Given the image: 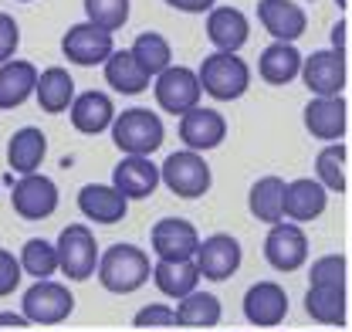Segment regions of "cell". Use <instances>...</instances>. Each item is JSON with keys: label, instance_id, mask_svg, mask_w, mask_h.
I'll list each match as a JSON object with an SVG mask.
<instances>
[{"label": "cell", "instance_id": "6da1fadb", "mask_svg": "<svg viewBox=\"0 0 352 332\" xmlns=\"http://www.w3.org/2000/svg\"><path fill=\"white\" fill-rule=\"evenodd\" d=\"M197 82H200V92H207L210 98L217 102H234L248 92L251 85V72L248 65L230 54V51H217V54H207L200 72H197Z\"/></svg>", "mask_w": 352, "mask_h": 332}, {"label": "cell", "instance_id": "7a4b0ae2", "mask_svg": "<svg viewBox=\"0 0 352 332\" xmlns=\"http://www.w3.org/2000/svg\"><path fill=\"white\" fill-rule=\"evenodd\" d=\"M149 278V258L135 245H112L98 261V282L116 295H129Z\"/></svg>", "mask_w": 352, "mask_h": 332}, {"label": "cell", "instance_id": "3957f363", "mask_svg": "<svg viewBox=\"0 0 352 332\" xmlns=\"http://www.w3.org/2000/svg\"><path fill=\"white\" fill-rule=\"evenodd\" d=\"M163 123L149 109H126L112 119V143L126 156H153L163 146Z\"/></svg>", "mask_w": 352, "mask_h": 332}, {"label": "cell", "instance_id": "277c9868", "mask_svg": "<svg viewBox=\"0 0 352 332\" xmlns=\"http://www.w3.org/2000/svg\"><path fill=\"white\" fill-rule=\"evenodd\" d=\"M160 180L173 190L176 197H183V200H197V197H204L207 190H210V166L204 163V156L200 153H190V149H183V153H173L166 163L160 166Z\"/></svg>", "mask_w": 352, "mask_h": 332}, {"label": "cell", "instance_id": "5b68a950", "mask_svg": "<svg viewBox=\"0 0 352 332\" xmlns=\"http://www.w3.org/2000/svg\"><path fill=\"white\" fill-rule=\"evenodd\" d=\"M58 268L72 278V282H85L95 271L98 248H95V234L85 224H68L58 238Z\"/></svg>", "mask_w": 352, "mask_h": 332}, {"label": "cell", "instance_id": "8992f818", "mask_svg": "<svg viewBox=\"0 0 352 332\" xmlns=\"http://www.w3.org/2000/svg\"><path fill=\"white\" fill-rule=\"evenodd\" d=\"M156 102L163 112L170 116H186L190 109L200 105V82H197V72L183 68V65H170L163 75H156Z\"/></svg>", "mask_w": 352, "mask_h": 332}, {"label": "cell", "instance_id": "52a82bcc", "mask_svg": "<svg viewBox=\"0 0 352 332\" xmlns=\"http://www.w3.org/2000/svg\"><path fill=\"white\" fill-rule=\"evenodd\" d=\"M75 309L72 291L58 282H38L34 289L24 291V319L28 322H41V326H54L61 319H68Z\"/></svg>", "mask_w": 352, "mask_h": 332}, {"label": "cell", "instance_id": "ba28073f", "mask_svg": "<svg viewBox=\"0 0 352 332\" xmlns=\"http://www.w3.org/2000/svg\"><path fill=\"white\" fill-rule=\"evenodd\" d=\"M302 79H305L308 92L315 98L342 95V88H346V58H339L336 51H315V54L302 58Z\"/></svg>", "mask_w": 352, "mask_h": 332}, {"label": "cell", "instance_id": "9c48e42d", "mask_svg": "<svg viewBox=\"0 0 352 332\" xmlns=\"http://www.w3.org/2000/svg\"><path fill=\"white\" fill-rule=\"evenodd\" d=\"M61 51H65V58L68 61H75V65H102V61H109V54L116 51L112 48V34L109 31H102V28H95V24H75V28H68V34L61 38Z\"/></svg>", "mask_w": 352, "mask_h": 332}, {"label": "cell", "instance_id": "30bf717a", "mask_svg": "<svg viewBox=\"0 0 352 332\" xmlns=\"http://www.w3.org/2000/svg\"><path fill=\"white\" fill-rule=\"evenodd\" d=\"M10 204L24 220H44L58 207V187H54L51 176L28 173L24 180H17V187L10 194Z\"/></svg>", "mask_w": 352, "mask_h": 332}, {"label": "cell", "instance_id": "8fae6325", "mask_svg": "<svg viewBox=\"0 0 352 332\" xmlns=\"http://www.w3.org/2000/svg\"><path fill=\"white\" fill-rule=\"evenodd\" d=\"M258 21L261 28L281 44L298 41L308 28L305 10L295 0H258Z\"/></svg>", "mask_w": 352, "mask_h": 332}, {"label": "cell", "instance_id": "7c38bea8", "mask_svg": "<svg viewBox=\"0 0 352 332\" xmlns=\"http://www.w3.org/2000/svg\"><path fill=\"white\" fill-rule=\"evenodd\" d=\"M346 125H349V105L342 95L311 98L305 105V129L322 143H342Z\"/></svg>", "mask_w": 352, "mask_h": 332}, {"label": "cell", "instance_id": "4fadbf2b", "mask_svg": "<svg viewBox=\"0 0 352 332\" xmlns=\"http://www.w3.org/2000/svg\"><path fill=\"white\" fill-rule=\"evenodd\" d=\"M264 258L278 271L302 268L308 258V238L302 234V227H295V224H274L271 234H267V241H264Z\"/></svg>", "mask_w": 352, "mask_h": 332}, {"label": "cell", "instance_id": "5bb4252c", "mask_svg": "<svg viewBox=\"0 0 352 332\" xmlns=\"http://www.w3.org/2000/svg\"><path fill=\"white\" fill-rule=\"evenodd\" d=\"M197 245H200V234L183 217H163L153 227V251L163 261H186L197 254Z\"/></svg>", "mask_w": 352, "mask_h": 332}, {"label": "cell", "instance_id": "9a60e30c", "mask_svg": "<svg viewBox=\"0 0 352 332\" xmlns=\"http://www.w3.org/2000/svg\"><path fill=\"white\" fill-rule=\"evenodd\" d=\"M227 136V123L217 109H190L183 119H179V139L186 143L190 153H207L223 143Z\"/></svg>", "mask_w": 352, "mask_h": 332}, {"label": "cell", "instance_id": "2e32d148", "mask_svg": "<svg viewBox=\"0 0 352 332\" xmlns=\"http://www.w3.org/2000/svg\"><path fill=\"white\" fill-rule=\"evenodd\" d=\"M193 264H197V271L204 278L223 282V278H230L241 268V245L230 234H214L204 245H197V261Z\"/></svg>", "mask_w": 352, "mask_h": 332}, {"label": "cell", "instance_id": "e0dca14e", "mask_svg": "<svg viewBox=\"0 0 352 332\" xmlns=\"http://www.w3.org/2000/svg\"><path fill=\"white\" fill-rule=\"evenodd\" d=\"M112 187L126 200L153 197V190L160 187V166L149 163V156H126L122 163L112 169Z\"/></svg>", "mask_w": 352, "mask_h": 332}, {"label": "cell", "instance_id": "ac0fdd59", "mask_svg": "<svg viewBox=\"0 0 352 332\" xmlns=\"http://www.w3.org/2000/svg\"><path fill=\"white\" fill-rule=\"evenodd\" d=\"M248 34H251V24H248V17L237 7H214L210 10V17H207V38L214 41L217 51L237 54L248 44Z\"/></svg>", "mask_w": 352, "mask_h": 332}, {"label": "cell", "instance_id": "d6986e66", "mask_svg": "<svg viewBox=\"0 0 352 332\" xmlns=\"http://www.w3.org/2000/svg\"><path fill=\"white\" fill-rule=\"evenodd\" d=\"M78 207L95 224H119L126 217V210H129V200L116 187L88 183V187H82V194H78Z\"/></svg>", "mask_w": 352, "mask_h": 332}, {"label": "cell", "instance_id": "ffe728a7", "mask_svg": "<svg viewBox=\"0 0 352 332\" xmlns=\"http://www.w3.org/2000/svg\"><path fill=\"white\" fill-rule=\"evenodd\" d=\"M285 312H288V295L274 282H258L244 295V315L254 326H278L285 319Z\"/></svg>", "mask_w": 352, "mask_h": 332}, {"label": "cell", "instance_id": "44dd1931", "mask_svg": "<svg viewBox=\"0 0 352 332\" xmlns=\"http://www.w3.org/2000/svg\"><path fill=\"white\" fill-rule=\"evenodd\" d=\"M116 119V109H112V98L105 92H85L78 98H72V125L85 136H98L105 132Z\"/></svg>", "mask_w": 352, "mask_h": 332}, {"label": "cell", "instance_id": "7402d4cb", "mask_svg": "<svg viewBox=\"0 0 352 332\" xmlns=\"http://www.w3.org/2000/svg\"><path fill=\"white\" fill-rule=\"evenodd\" d=\"M38 68L31 61H3L0 65V109H17L34 95Z\"/></svg>", "mask_w": 352, "mask_h": 332}, {"label": "cell", "instance_id": "603a6c76", "mask_svg": "<svg viewBox=\"0 0 352 332\" xmlns=\"http://www.w3.org/2000/svg\"><path fill=\"white\" fill-rule=\"evenodd\" d=\"M325 187L318 180H292L285 183V200L281 214H288L292 220H311L325 210Z\"/></svg>", "mask_w": 352, "mask_h": 332}, {"label": "cell", "instance_id": "cb8c5ba5", "mask_svg": "<svg viewBox=\"0 0 352 332\" xmlns=\"http://www.w3.org/2000/svg\"><path fill=\"white\" fill-rule=\"evenodd\" d=\"M44 153H47V139H44L41 129H34V125L17 129L10 136V143H7V163H10V169H17L24 176L41 166Z\"/></svg>", "mask_w": 352, "mask_h": 332}, {"label": "cell", "instance_id": "d4e9b609", "mask_svg": "<svg viewBox=\"0 0 352 332\" xmlns=\"http://www.w3.org/2000/svg\"><path fill=\"white\" fill-rule=\"evenodd\" d=\"M258 72L267 85H288L298 72H302V54L295 44H281L274 41L271 48L261 51V61H258Z\"/></svg>", "mask_w": 352, "mask_h": 332}, {"label": "cell", "instance_id": "484cf974", "mask_svg": "<svg viewBox=\"0 0 352 332\" xmlns=\"http://www.w3.org/2000/svg\"><path fill=\"white\" fill-rule=\"evenodd\" d=\"M34 95H38V102H41V109L47 116H58V112H65V109L72 105L75 82H72V75H68L65 68L54 65V68H44L41 75H38Z\"/></svg>", "mask_w": 352, "mask_h": 332}, {"label": "cell", "instance_id": "4316f807", "mask_svg": "<svg viewBox=\"0 0 352 332\" xmlns=\"http://www.w3.org/2000/svg\"><path fill=\"white\" fill-rule=\"evenodd\" d=\"M305 309L315 322L342 326L346 322V285H311L305 295Z\"/></svg>", "mask_w": 352, "mask_h": 332}, {"label": "cell", "instance_id": "83f0119b", "mask_svg": "<svg viewBox=\"0 0 352 332\" xmlns=\"http://www.w3.org/2000/svg\"><path fill=\"white\" fill-rule=\"evenodd\" d=\"M132 61L149 75V79H156V75H163L170 65H173V51H170V41L163 38V34H156V31H142L135 44H132Z\"/></svg>", "mask_w": 352, "mask_h": 332}, {"label": "cell", "instance_id": "f1b7e54d", "mask_svg": "<svg viewBox=\"0 0 352 332\" xmlns=\"http://www.w3.org/2000/svg\"><path fill=\"white\" fill-rule=\"evenodd\" d=\"M105 82L122 95H139V92L149 88V75L132 61L129 51H112L109 61H105Z\"/></svg>", "mask_w": 352, "mask_h": 332}, {"label": "cell", "instance_id": "f546056e", "mask_svg": "<svg viewBox=\"0 0 352 332\" xmlns=\"http://www.w3.org/2000/svg\"><path fill=\"white\" fill-rule=\"evenodd\" d=\"M281 200H285V180L281 176H261L254 187H251V214L264 220V224H281Z\"/></svg>", "mask_w": 352, "mask_h": 332}, {"label": "cell", "instance_id": "4dcf8cb0", "mask_svg": "<svg viewBox=\"0 0 352 332\" xmlns=\"http://www.w3.org/2000/svg\"><path fill=\"white\" fill-rule=\"evenodd\" d=\"M153 278H156V285L163 295H173V298H183V295H190V291L197 289V282H200V271H197V264L186 258V261H160L156 268H153Z\"/></svg>", "mask_w": 352, "mask_h": 332}, {"label": "cell", "instance_id": "1f68e13d", "mask_svg": "<svg viewBox=\"0 0 352 332\" xmlns=\"http://www.w3.org/2000/svg\"><path fill=\"white\" fill-rule=\"evenodd\" d=\"M176 322L179 326H193V329H210L220 322V302L217 295H207V291H190L183 295V305L176 312Z\"/></svg>", "mask_w": 352, "mask_h": 332}, {"label": "cell", "instance_id": "d6a6232c", "mask_svg": "<svg viewBox=\"0 0 352 332\" xmlns=\"http://www.w3.org/2000/svg\"><path fill=\"white\" fill-rule=\"evenodd\" d=\"M346 156H349L346 143H329V146L318 153L315 169H318V183H322L325 190L346 194V187H349V180H346Z\"/></svg>", "mask_w": 352, "mask_h": 332}, {"label": "cell", "instance_id": "836d02e7", "mask_svg": "<svg viewBox=\"0 0 352 332\" xmlns=\"http://www.w3.org/2000/svg\"><path fill=\"white\" fill-rule=\"evenodd\" d=\"M85 14L88 24L112 34L129 21V0H85Z\"/></svg>", "mask_w": 352, "mask_h": 332}, {"label": "cell", "instance_id": "e575fe53", "mask_svg": "<svg viewBox=\"0 0 352 332\" xmlns=\"http://www.w3.org/2000/svg\"><path fill=\"white\" fill-rule=\"evenodd\" d=\"M21 264H24V271H31L34 278H47V275H54V268H58V251L51 248L47 241H28L24 251H21Z\"/></svg>", "mask_w": 352, "mask_h": 332}, {"label": "cell", "instance_id": "d590c367", "mask_svg": "<svg viewBox=\"0 0 352 332\" xmlns=\"http://www.w3.org/2000/svg\"><path fill=\"white\" fill-rule=\"evenodd\" d=\"M311 285H346V258L329 254L311 264Z\"/></svg>", "mask_w": 352, "mask_h": 332}, {"label": "cell", "instance_id": "8d00e7d4", "mask_svg": "<svg viewBox=\"0 0 352 332\" xmlns=\"http://www.w3.org/2000/svg\"><path fill=\"white\" fill-rule=\"evenodd\" d=\"M17 44H21V31H17V21H14L10 14H0V65L14 58Z\"/></svg>", "mask_w": 352, "mask_h": 332}, {"label": "cell", "instance_id": "74e56055", "mask_svg": "<svg viewBox=\"0 0 352 332\" xmlns=\"http://www.w3.org/2000/svg\"><path fill=\"white\" fill-rule=\"evenodd\" d=\"M21 285V264L14 261L10 251H0V298Z\"/></svg>", "mask_w": 352, "mask_h": 332}, {"label": "cell", "instance_id": "f35d334b", "mask_svg": "<svg viewBox=\"0 0 352 332\" xmlns=\"http://www.w3.org/2000/svg\"><path fill=\"white\" fill-rule=\"evenodd\" d=\"M176 312H170L166 305H149L135 315V326H173Z\"/></svg>", "mask_w": 352, "mask_h": 332}, {"label": "cell", "instance_id": "ab89813d", "mask_svg": "<svg viewBox=\"0 0 352 332\" xmlns=\"http://www.w3.org/2000/svg\"><path fill=\"white\" fill-rule=\"evenodd\" d=\"M170 7L183 10V14H204V10H214L217 0H166Z\"/></svg>", "mask_w": 352, "mask_h": 332}, {"label": "cell", "instance_id": "60d3db41", "mask_svg": "<svg viewBox=\"0 0 352 332\" xmlns=\"http://www.w3.org/2000/svg\"><path fill=\"white\" fill-rule=\"evenodd\" d=\"M346 31H349L346 21H339V24L332 28V51H336L339 58H346Z\"/></svg>", "mask_w": 352, "mask_h": 332}, {"label": "cell", "instance_id": "b9f144b4", "mask_svg": "<svg viewBox=\"0 0 352 332\" xmlns=\"http://www.w3.org/2000/svg\"><path fill=\"white\" fill-rule=\"evenodd\" d=\"M24 322H28L24 315H10V312H3V315H0V326H24Z\"/></svg>", "mask_w": 352, "mask_h": 332}, {"label": "cell", "instance_id": "7bdbcfd3", "mask_svg": "<svg viewBox=\"0 0 352 332\" xmlns=\"http://www.w3.org/2000/svg\"><path fill=\"white\" fill-rule=\"evenodd\" d=\"M346 3H349V0H339V7H346Z\"/></svg>", "mask_w": 352, "mask_h": 332}, {"label": "cell", "instance_id": "ee69618b", "mask_svg": "<svg viewBox=\"0 0 352 332\" xmlns=\"http://www.w3.org/2000/svg\"><path fill=\"white\" fill-rule=\"evenodd\" d=\"M24 3H28V0H24Z\"/></svg>", "mask_w": 352, "mask_h": 332}]
</instances>
